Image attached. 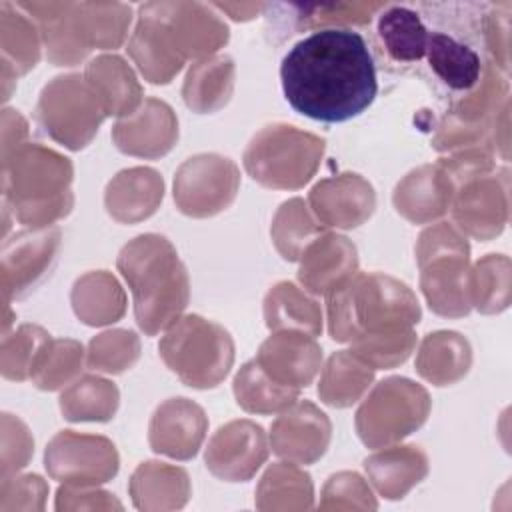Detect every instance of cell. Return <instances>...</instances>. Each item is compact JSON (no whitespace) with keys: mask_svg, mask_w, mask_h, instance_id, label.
Listing matches in <instances>:
<instances>
[{"mask_svg":"<svg viewBox=\"0 0 512 512\" xmlns=\"http://www.w3.org/2000/svg\"><path fill=\"white\" fill-rule=\"evenodd\" d=\"M128 54L144 80L152 84H168L186 62L148 2L138 8V22L128 42Z\"/></svg>","mask_w":512,"mask_h":512,"instance_id":"cb8c5ba5","label":"cell"},{"mask_svg":"<svg viewBox=\"0 0 512 512\" xmlns=\"http://www.w3.org/2000/svg\"><path fill=\"white\" fill-rule=\"evenodd\" d=\"M60 240V230L46 226L22 230L4 242L2 290L6 302L28 296L50 274L58 260Z\"/></svg>","mask_w":512,"mask_h":512,"instance_id":"4fadbf2b","label":"cell"},{"mask_svg":"<svg viewBox=\"0 0 512 512\" xmlns=\"http://www.w3.org/2000/svg\"><path fill=\"white\" fill-rule=\"evenodd\" d=\"M50 340L52 336L36 324H22L12 334H4L0 350L2 376L18 382L28 380Z\"/></svg>","mask_w":512,"mask_h":512,"instance_id":"7bdbcfd3","label":"cell"},{"mask_svg":"<svg viewBox=\"0 0 512 512\" xmlns=\"http://www.w3.org/2000/svg\"><path fill=\"white\" fill-rule=\"evenodd\" d=\"M254 504L258 510H312L314 484L294 462H276L260 478Z\"/></svg>","mask_w":512,"mask_h":512,"instance_id":"e575fe53","label":"cell"},{"mask_svg":"<svg viewBox=\"0 0 512 512\" xmlns=\"http://www.w3.org/2000/svg\"><path fill=\"white\" fill-rule=\"evenodd\" d=\"M240 188L238 166L220 154H196L174 174V202L190 218H210L226 210Z\"/></svg>","mask_w":512,"mask_h":512,"instance_id":"8fae6325","label":"cell"},{"mask_svg":"<svg viewBox=\"0 0 512 512\" xmlns=\"http://www.w3.org/2000/svg\"><path fill=\"white\" fill-rule=\"evenodd\" d=\"M34 112L42 132L68 150L86 148L108 118L98 96L80 74L52 78L42 88Z\"/></svg>","mask_w":512,"mask_h":512,"instance_id":"30bf717a","label":"cell"},{"mask_svg":"<svg viewBox=\"0 0 512 512\" xmlns=\"http://www.w3.org/2000/svg\"><path fill=\"white\" fill-rule=\"evenodd\" d=\"M326 312L332 340L344 344L410 332L422 316L416 294L382 272H356L326 296Z\"/></svg>","mask_w":512,"mask_h":512,"instance_id":"3957f363","label":"cell"},{"mask_svg":"<svg viewBox=\"0 0 512 512\" xmlns=\"http://www.w3.org/2000/svg\"><path fill=\"white\" fill-rule=\"evenodd\" d=\"M430 406L424 386L402 376L384 378L374 384L356 410L358 438L372 450L394 446L426 422Z\"/></svg>","mask_w":512,"mask_h":512,"instance_id":"9c48e42d","label":"cell"},{"mask_svg":"<svg viewBox=\"0 0 512 512\" xmlns=\"http://www.w3.org/2000/svg\"><path fill=\"white\" fill-rule=\"evenodd\" d=\"M324 140L290 124H270L254 134L242 162L248 176L274 190H298L312 180L324 156Z\"/></svg>","mask_w":512,"mask_h":512,"instance_id":"ba28073f","label":"cell"},{"mask_svg":"<svg viewBox=\"0 0 512 512\" xmlns=\"http://www.w3.org/2000/svg\"><path fill=\"white\" fill-rule=\"evenodd\" d=\"M308 208L324 228L352 230L374 214L376 192L364 176L342 172L312 186Z\"/></svg>","mask_w":512,"mask_h":512,"instance_id":"e0dca14e","label":"cell"},{"mask_svg":"<svg viewBox=\"0 0 512 512\" xmlns=\"http://www.w3.org/2000/svg\"><path fill=\"white\" fill-rule=\"evenodd\" d=\"M470 306L480 314H500L510 306L512 264L506 254H486L468 276Z\"/></svg>","mask_w":512,"mask_h":512,"instance_id":"f35d334b","label":"cell"},{"mask_svg":"<svg viewBox=\"0 0 512 512\" xmlns=\"http://www.w3.org/2000/svg\"><path fill=\"white\" fill-rule=\"evenodd\" d=\"M84 78L98 96L106 116L126 118L142 106V86L134 70L116 54H100L86 64Z\"/></svg>","mask_w":512,"mask_h":512,"instance_id":"4316f807","label":"cell"},{"mask_svg":"<svg viewBox=\"0 0 512 512\" xmlns=\"http://www.w3.org/2000/svg\"><path fill=\"white\" fill-rule=\"evenodd\" d=\"M112 140L128 156L162 158L178 142V118L164 100L146 98L134 114L112 126Z\"/></svg>","mask_w":512,"mask_h":512,"instance_id":"d6986e66","label":"cell"},{"mask_svg":"<svg viewBox=\"0 0 512 512\" xmlns=\"http://www.w3.org/2000/svg\"><path fill=\"white\" fill-rule=\"evenodd\" d=\"M120 404L114 382L86 374L76 378L60 394V412L68 422H108Z\"/></svg>","mask_w":512,"mask_h":512,"instance_id":"8d00e7d4","label":"cell"},{"mask_svg":"<svg viewBox=\"0 0 512 512\" xmlns=\"http://www.w3.org/2000/svg\"><path fill=\"white\" fill-rule=\"evenodd\" d=\"M326 228L316 220L302 198H290L274 214L270 236L278 254L288 262H298L306 246L324 234Z\"/></svg>","mask_w":512,"mask_h":512,"instance_id":"ab89813d","label":"cell"},{"mask_svg":"<svg viewBox=\"0 0 512 512\" xmlns=\"http://www.w3.org/2000/svg\"><path fill=\"white\" fill-rule=\"evenodd\" d=\"M236 66L230 56H210L192 64L184 78L182 98L196 114H212L224 108L234 92Z\"/></svg>","mask_w":512,"mask_h":512,"instance_id":"4dcf8cb0","label":"cell"},{"mask_svg":"<svg viewBox=\"0 0 512 512\" xmlns=\"http://www.w3.org/2000/svg\"><path fill=\"white\" fill-rule=\"evenodd\" d=\"M264 320L270 332L296 330L310 336L322 332L320 304L292 282L274 284L264 298Z\"/></svg>","mask_w":512,"mask_h":512,"instance_id":"d6a6232c","label":"cell"},{"mask_svg":"<svg viewBox=\"0 0 512 512\" xmlns=\"http://www.w3.org/2000/svg\"><path fill=\"white\" fill-rule=\"evenodd\" d=\"M160 358L182 384L216 388L234 364V342L226 328L198 314L180 316L158 344Z\"/></svg>","mask_w":512,"mask_h":512,"instance_id":"52a82bcc","label":"cell"},{"mask_svg":"<svg viewBox=\"0 0 512 512\" xmlns=\"http://www.w3.org/2000/svg\"><path fill=\"white\" fill-rule=\"evenodd\" d=\"M280 82L294 112L338 124L360 116L378 94L376 66L362 34L320 28L282 58Z\"/></svg>","mask_w":512,"mask_h":512,"instance_id":"6da1fadb","label":"cell"},{"mask_svg":"<svg viewBox=\"0 0 512 512\" xmlns=\"http://www.w3.org/2000/svg\"><path fill=\"white\" fill-rule=\"evenodd\" d=\"M298 262L304 290L328 296L358 272V250L346 236L324 232L306 246Z\"/></svg>","mask_w":512,"mask_h":512,"instance_id":"7402d4cb","label":"cell"},{"mask_svg":"<svg viewBox=\"0 0 512 512\" xmlns=\"http://www.w3.org/2000/svg\"><path fill=\"white\" fill-rule=\"evenodd\" d=\"M214 8L228 12L234 20H250L260 10H264V4H232V2H218Z\"/></svg>","mask_w":512,"mask_h":512,"instance_id":"816d5d0a","label":"cell"},{"mask_svg":"<svg viewBox=\"0 0 512 512\" xmlns=\"http://www.w3.org/2000/svg\"><path fill=\"white\" fill-rule=\"evenodd\" d=\"M140 358V338L132 330L114 328L100 332L88 342L86 366L104 374H120Z\"/></svg>","mask_w":512,"mask_h":512,"instance_id":"ee69618b","label":"cell"},{"mask_svg":"<svg viewBox=\"0 0 512 512\" xmlns=\"http://www.w3.org/2000/svg\"><path fill=\"white\" fill-rule=\"evenodd\" d=\"M208 430L202 406L188 398H168L152 414L148 442L156 454L190 460L198 454Z\"/></svg>","mask_w":512,"mask_h":512,"instance_id":"44dd1931","label":"cell"},{"mask_svg":"<svg viewBox=\"0 0 512 512\" xmlns=\"http://www.w3.org/2000/svg\"><path fill=\"white\" fill-rule=\"evenodd\" d=\"M118 464L116 446L108 438L74 430L58 432L44 450L48 476L64 484L98 486L116 476Z\"/></svg>","mask_w":512,"mask_h":512,"instance_id":"7c38bea8","label":"cell"},{"mask_svg":"<svg viewBox=\"0 0 512 512\" xmlns=\"http://www.w3.org/2000/svg\"><path fill=\"white\" fill-rule=\"evenodd\" d=\"M72 162L52 148L24 142L2 156V192L16 220L46 228L74 208Z\"/></svg>","mask_w":512,"mask_h":512,"instance_id":"5b68a950","label":"cell"},{"mask_svg":"<svg viewBox=\"0 0 512 512\" xmlns=\"http://www.w3.org/2000/svg\"><path fill=\"white\" fill-rule=\"evenodd\" d=\"M72 310L86 326L118 322L126 312V294L114 274L92 270L82 274L70 292Z\"/></svg>","mask_w":512,"mask_h":512,"instance_id":"f546056e","label":"cell"},{"mask_svg":"<svg viewBox=\"0 0 512 512\" xmlns=\"http://www.w3.org/2000/svg\"><path fill=\"white\" fill-rule=\"evenodd\" d=\"M40 32L36 24L10 2L0 4V48L2 80H16L40 60Z\"/></svg>","mask_w":512,"mask_h":512,"instance_id":"1f68e13d","label":"cell"},{"mask_svg":"<svg viewBox=\"0 0 512 512\" xmlns=\"http://www.w3.org/2000/svg\"><path fill=\"white\" fill-rule=\"evenodd\" d=\"M84 348L70 338H52L32 370V384L40 390H60L80 378L84 368Z\"/></svg>","mask_w":512,"mask_h":512,"instance_id":"b9f144b4","label":"cell"},{"mask_svg":"<svg viewBox=\"0 0 512 512\" xmlns=\"http://www.w3.org/2000/svg\"><path fill=\"white\" fill-rule=\"evenodd\" d=\"M380 40L396 62H418L426 56L428 28L406 6H388L378 18Z\"/></svg>","mask_w":512,"mask_h":512,"instance_id":"60d3db41","label":"cell"},{"mask_svg":"<svg viewBox=\"0 0 512 512\" xmlns=\"http://www.w3.org/2000/svg\"><path fill=\"white\" fill-rule=\"evenodd\" d=\"M116 266L132 290L136 324L146 336L164 332L182 316L190 300V280L166 236H136L120 250Z\"/></svg>","mask_w":512,"mask_h":512,"instance_id":"7a4b0ae2","label":"cell"},{"mask_svg":"<svg viewBox=\"0 0 512 512\" xmlns=\"http://www.w3.org/2000/svg\"><path fill=\"white\" fill-rule=\"evenodd\" d=\"M48 496V484L38 474L4 476L0 488V510H42Z\"/></svg>","mask_w":512,"mask_h":512,"instance_id":"bcb514c9","label":"cell"},{"mask_svg":"<svg viewBox=\"0 0 512 512\" xmlns=\"http://www.w3.org/2000/svg\"><path fill=\"white\" fill-rule=\"evenodd\" d=\"M382 4H332V6H308L316 16H300L302 22L308 24H326V28H340V24H368L372 14L380 10Z\"/></svg>","mask_w":512,"mask_h":512,"instance_id":"681fc988","label":"cell"},{"mask_svg":"<svg viewBox=\"0 0 512 512\" xmlns=\"http://www.w3.org/2000/svg\"><path fill=\"white\" fill-rule=\"evenodd\" d=\"M56 510H122V504L96 486L62 484L56 492Z\"/></svg>","mask_w":512,"mask_h":512,"instance_id":"c3c4849f","label":"cell"},{"mask_svg":"<svg viewBox=\"0 0 512 512\" xmlns=\"http://www.w3.org/2000/svg\"><path fill=\"white\" fill-rule=\"evenodd\" d=\"M426 60L436 78L456 92L472 90L482 76L480 54L446 32L428 34Z\"/></svg>","mask_w":512,"mask_h":512,"instance_id":"836d02e7","label":"cell"},{"mask_svg":"<svg viewBox=\"0 0 512 512\" xmlns=\"http://www.w3.org/2000/svg\"><path fill=\"white\" fill-rule=\"evenodd\" d=\"M320 510H376L378 502L374 498L368 482L356 472H336L332 474L320 494Z\"/></svg>","mask_w":512,"mask_h":512,"instance_id":"f6af8a7d","label":"cell"},{"mask_svg":"<svg viewBox=\"0 0 512 512\" xmlns=\"http://www.w3.org/2000/svg\"><path fill=\"white\" fill-rule=\"evenodd\" d=\"M472 366L470 342L452 330H438L418 346L416 372L434 386H450L462 380Z\"/></svg>","mask_w":512,"mask_h":512,"instance_id":"f1b7e54d","label":"cell"},{"mask_svg":"<svg viewBox=\"0 0 512 512\" xmlns=\"http://www.w3.org/2000/svg\"><path fill=\"white\" fill-rule=\"evenodd\" d=\"M20 8L38 22L56 66H76L94 48H120L132 22V8L122 2H20Z\"/></svg>","mask_w":512,"mask_h":512,"instance_id":"277c9868","label":"cell"},{"mask_svg":"<svg viewBox=\"0 0 512 512\" xmlns=\"http://www.w3.org/2000/svg\"><path fill=\"white\" fill-rule=\"evenodd\" d=\"M28 138V124L18 110L6 108L2 112V156L22 146Z\"/></svg>","mask_w":512,"mask_h":512,"instance_id":"f907efd6","label":"cell"},{"mask_svg":"<svg viewBox=\"0 0 512 512\" xmlns=\"http://www.w3.org/2000/svg\"><path fill=\"white\" fill-rule=\"evenodd\" d=\"M164 198L162 176L148 166L118 172L106 186V212L120 224H136L150 218Z\"/></svg>","mask_w":512,"mask_h":512,"instance_id":"d4e9b609","label":"cell"},{"mask_svg":"<svg viewBox=\"0 0 512 512\" xmlns=\"http://www.w3.org/2000/svg\"><path fill=\"white\" fill-rule=\"evenodd\" d=\"M372 382L374 370L368 364L350 350H338L326 360L320 372L318 396L332 408H348L366 394Z\"/></svg>","mask_w":512,"mask_h":512,"instance_id":"d590c367","label":"cell"},{"mask_svg":"<svg viewBox=\"0 0 512 512\" xmlns=\"http://www.w3.org/2000/svg\"><path fill=\"white\" fill-rule=\"evenodd\" d=\"M372 486L386 500L404 498L428 474V456L414 444L386 446L364 460Z\"/></svg>","mask_w":512,"mask_h":512,"instance_id":"484cf974","label":"cell"},{"mask_svg":"<svg viewBox=\"0 0 512 512\" xmlns=\"http://www.w3.org/2000/svg\"><path fill=\"white\" fill-rule=\"evenodd\" d=\"M184 60L214 56L228 42V26L200 2H148Z\"/></svg>","mask_w":512,"mask_h":512,"instance_id":"2e32d148","label":"cell"},{"mask_svg":"<svg viewBox=\"0 0 512 512\" xmlns=\"http://www.w3.org/2000/svg\"><path fill=\"white\" fill-rule=\"evenodd\" d=\"M128 492L138 510L162 512L186 506L192 488L184 468L148 460L132 472Z\"/></svg>","mask_w":512,"mask_h":512,"instance_id":"83f0119b","label":"cell"},{"mask_svg":"<svg viewBox=\"0 0 512 512\" xmlns=\"http://www.w3.org/2000/svg\"><path fill=\"white\" fill-rule=\"evenodd\" d=\"M270 442L264 428L252 420H232L208 440L206 468L224 482H246L266 462Z\"/></svg>","mask_w":512,"mask_h":512,"instance_id":"9a60e30c","label":"cell"},{"mask_svg":"<svg viewBox=\"0 0 512 512\" xmlns=\"http://www.w3.org/2000/svg\"><path fill=\"white\" fill-rule=\"evenodd\" d=\"M330 418L312 402L296 400L282 410L270 428V448L282 460L294 464H314L330 444Z\"/></svg>","mask_w":512,"mask_h":512,"instance_id":"ac0fdd59","label":"cell"},{"mask_svg":"<svg viewBox=\"0 0 512 512\" xmlns=\"http://www.w3.org/2000/svg\"><path fill=\"white\" fill-rule=\"evenodd\" d=\"M254 360L274 382L302 390L322 368V348L310 334L280 330L260 344Z\"/></svg>","mask_w":512,"mask_h":512,"instance_id":"ffe728a7","label":"cell"},{"mask_svg":"<svg viewBox=\"0 0 512 512\" xmlns=\"http://www.w3.org/2000/svg\"><path fill=\"white\" fill-rule=\"evenodd\" d=\"M232 390L236 404L250 414H280L300 396V390L274 382L254 358L240 366Z\"/></svg>","mask_w":512,"mask_h":512,"instance_id":"74e56055","label":"cell"},{"mask_svg":"<svg viewBox=\"0 0 512 512\" xmlns=\"http://www.w3.org/2000/svg\"><path fill=\"white\" fill-rule=\"evenodd\" d=\"M454 226L476 240H492L508 224V176L482 174L462 182L450 204Z\"/></svg>","mask_w":512,"mask_h":512,"instance_id":"5bb4252c","label":"cell"},{"mask_svg":"<svg viewBox=\"0 0 512 512\" xmlns=\"http://www.w3.org/2000/svg\"><path fill=\"white\" fill-rule=\"evenodd\" d=\"M420 288L430 310L444 318H462L470 306V246L450 222L428 226L416 242Z\"/></svg>","mask_w":512,"mask_h":512,"instance_id":"8992f818","label":"cell"},{"mask_svg":"<svg viewBox=\"0 0 512 512\" xmlns=\"http://www.w3.org/2000/svg\"><path fill=\"white\" fill-rule=\"evenodd\" d=\"M456 184L436 162L408 172L394 188L392 202L400 216L412 224H426L450 210Z\"/></svg>","mask_w":512,"mask_h":512,"instance_id":"603a6c76","label":"cell"},{"mask_svg":"<svg viewBox=\"0 0 512 512\" xmlns=\"http://www.w3.org/2000/svg\"><path fill=\"white\" fill-rule=\"evenodd\" d=\"M32 454L34 440L28 426L12 414H2V478L24 468Z\"/></svg>","mask_w":512,"mask_h":512,"instance_id":"7dc6e473","label":"cell"}]
</instances>
